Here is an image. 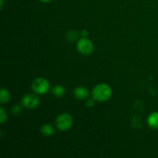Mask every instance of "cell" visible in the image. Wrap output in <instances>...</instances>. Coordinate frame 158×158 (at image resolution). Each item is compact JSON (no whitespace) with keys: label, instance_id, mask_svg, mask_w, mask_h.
<instances>
[{"label":"cell","instance_id":"cell-1","mask_svg":"<svg viewBox=\"0 0 158 158\" xmlns=\"http://www.w3.org/2000/svg\"><path fill=\"white\" fill-rule=\"evenodd\" d=\"M111 95H112L111 88L105 83H101L96 86L92 92L93 98L99 102L106 101L110 98Z\"/></svg>","mask_w":158,"mask_h":158},{"label":"cell","instance_id":"cell-2","mask_svg":"<svg viewBox=\"0 0 158 158\" xmlns=\"http://www.w3.org/2000/svg\"><path fill=\"white\" fill-rule=\"evenodd\" d=\"M73 124V119L68 114L59 115L56 119V125L60 131H66L69 129Z\"/></svg>","mask_w":158,"mask_h":158},{"label":"cell","instance_id":"cell-3","mask_svg":"<svg viewBox=\"0 0 158 158\" xmlns=\"http://www.w3.org/2000/svg\"><path fill=\"white\" fill-rule=\"evenodd\" d=\"M32 89L35 93L39 94H45L49 89V83L46 79L37 78L32 82Z\"/></svg>","mask_w":158,"mask_h":158},{"label":"cell","instance_id":"cell-4","mask_svg":"<svg viewBox=\"0 0 158 158\" xmlns=\"http://www.w3.org/2000/svg\"><path fill=\"white\" fill-rule=\"evenodd\" d=\"M77 47L79 52L83 55H89L94 51V45L86 38H83L79 40Z\"/></svg>","mask_w":158,"mask_h":158},{"label":"cell","instance_id":"cell-5","mask_svg":"<svg viewBox=\"0 0 158 158\" xmlns=\"http://www.w3.org/2000/svg\"><path fill=\"white\" fill-rule=\"evenodd\" d=\"M39 103H40V100L38 97L31 95V94L25 95L22 100V104L27 109H34L38 106Z\"/></svg>","mask_w":158,"mask_h":158},{"label":"cell","instance_id":"cell-6","mask_svg":"<svg viewBox=\"0 0 158 158\" xmlns=\"http://www.w3.org/2000/svg\"><path fill=\"white\" fill-rule=\"evenodd\" d=\"M74 95H75L76 98L79 99V100H83L88 97L89 96V91L87 89L83 86H79L77 87L74 90Z\"/></svg>","mask_w":158,"mask_h":158},{"label":"cell","instance_id":"cell-7","mask_svg":"<svg viewBox=\"0 0 158 158\" xmlns=\"http://www.w3.org/2000/svg\"><path fill=\"white\" fill-rule=\"evenodd\" d=\"M148 125L153 129H158V112H154L148 117Z\"/></svg>","mask_w":158,"mask_h":158},{"label":"cell","instance_id":"cell-8","mask_svg":"<svg viewBox=\"0 0 158 158\" xmlns=\"http://www.w3.org/2000/svg\"><path fill=\"white\" fill-rule=\"evenodd\" d=\"M52 94L55 96V97H63V96L64 95L65 89L62 86L57 85V86H54V87L52 88Z\"/></svg>","mask_w":158,"mask_h":158},{"label":"cell","instance_id":"cell-9","mask_svg":"<svg viewBox=\"0 0 158 158\" xmlns=\"http://www.w3.org/2000/svg\"><path fill=\"white\" fill-rule=\"evenodd\" d=\"M41 132L45 136H52L54 134V129L50 125L46 124L42 127Z\"/></svg>","mask_w":158,"mask_h":158},{"label":"cell","instance_id":"cell-10","mask_svg":"<svg viewBox=\"0 0 158 158\" xmlns=\"http://www.w3.org/2000/svg\"><path fill=\"white\" fill-rule=\"evenodd\" d=\"M78 36H79L78 32L73 30H69L66 33V40H68V41L69 42L76 41V40L78 39Z\"/></svg>","mask_w":158,"mask_h":158},{"label":"cell","instance_id":"cell-11","mask_svg":"<svg viewBox=\"0 0 158 158\" xmlns=\"http://www.w3.org/2000/svg\"><path fill=\"white\" fill-rule=\"evenodd\" d=\"M10 99V96H9V92L7 91V89H1V94H0V100H1V103L2 104L8 103Z\"/></svg>","mask_w":158,"mask_h":158},{"label":"cell","instance_id":"cell-12","mask_svg":"<svg viewBox=\"0 0 158 158\" xmlns=\"http://www.w3.org/2000/svg\"><path fill=\"white\" fill-rule=\"evenodd\" d=\"M0 110H1V117H0L1 121H0V123H4L6 121V120H7V115H6V113L5 112L4 109L2 107L0 108Z\"/></svg>","mask_w":158,"mask_h":158},{"label":"cell","instance_id":"cell-13","mask_svg":"<svg viewBox=\"0 0 158 158\" xmlns=\"http://www.w3.org/2000/svg\"><path fill=\"white\" fill-rule=\"evenodd\" d=\"M20 112H21V109H20V107L19 106H15L12 108V113L13 114H15V115H18V114H20Z\"/></svg>","mask_w":158,"mask_h":158},{"label":"cell","instance_id":"cell-14","mask_svg":"<svg viewBox=\"0 0 158 158\" xmlns=\"http://www.w3.org/2000/svg\"><path fill=\"white\" fill-rule=\"evenodd\" d=\"M86 105L87 106H89V107H91V106H93L94 105V100H91V99H89V100H88L87 101H86Z\"/></svg>","mask_w":158,"mask_h":158},{"label":"cell","instance_id":"cell-15","mask_svg":"<svg viewBox=\"0 0 158 158\" xmlns=\"http://www.w3.org/2000/svg\"><path fill=\"white\" fill-rule=\"evenodd\" d=\"M81 35L83 37H86L88 35V32L86 30H83L81 32Z\"/></svg>","mask_w":158,"mask_h":158},{"label":"cell","instance_id":"cell-16","mask_svg":"<svg viewBox=\"0 0 158 158\" xmlns=\"http://www.w3.org/2000/svg\"><path fill=\"white\" fill-rule=\"evenodd\" d=\"M40 2H49L52 1V0H40Z\"/></svg>","mask_w":158,"mask_h":158},{"label":"cell","instance_id":"cell-17","mask_svg":"<svg viewBox=\"0 0 158 158\" xmlns=\"http://www.w3.org/2000/svg\"><path fill=\"white\" fill-rule=\"evenodd\" d=\"M0 1H1V9H2L3 6V0H0Z\"/></svg>","mask_w":158,"mask_h":158}]
</instances>
